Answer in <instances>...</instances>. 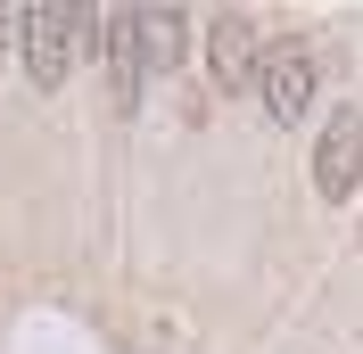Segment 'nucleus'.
Masks as SVG:
<instances>
[{"label":"nucleus","mask_w":363,"mask_h":354,"mask_svg":"<svg viewBox=\"0 0 363 354\" xmlns=\"http://www.w3.org/2000/svg\"><path fill=\"white\" fill-rule=\"evenodd\" d=\"M182 8H140V50H149V67H174L182 58V42H190V33H182Z\"/></svg>","instance_id":"obj_6"},{"label":"nucleus","mask_w":363,"mask_h":354,"mask_svg":"<svg viewBox=\"0 0 363 354\" xmlns=\"http://www.w3.org/2000/svg\"><path fill=\"white\" fill-rule=\"evenodd\" d=\"M99 8H74V0H42V8H17V33H25V74H33V91H58L74 74V58H83L91 42H99Z\"/></svg>","instance_id":"obj_1"},{"label":"nucleus","mask_w":363,"mask_h":354,"mask_svg":"<svg viewBox=\"0 0 363 354\" xmlns=\"http://www.w3.org/2000/svg\"><path fill=\"white\" fill-rule=\"evenodd\" d=\"M314 50L306 42H272L264 50V74H256V99H264V115L272 124H297V115L314 108Z\"/></svg>","instance_id":"obj_2"},{"label":"nucleus","mask_w":363,"mask_h":354,"mask_svg":"<svg viewBox=\"0 0 363 354\" xmlns=\"http://www.w3.org/2000/svg\"><path fill=\"white\" fill-rule=\"evenodd\" d=\"M99 50H108V74H116V108L133 115L140 108V83H149V50H140V8H116L99 25Z\"/></svg>","instance_id":"obj_5"},{"label":"nucleus","mask_w":363,"mask_h":354,"mask_svg":"<svg viewBox=\"0 0 363 354\" xmlns=\"http://www.w3.org/2000/svg\"><path fill=\"white\" fill-rule=\"evenodd\" d=\"M206 74H215V91H256V74H264V42H256V17L223 8V17L206 25Z\"/></svg>","instance_id":"obj_3"},{"label":"nucleus","mask_w":363,"mask_h":354,"mask_svg":"<svg viewBox=\"0 0 363 354\" xmlns=\"http://www.w3.org/2000/svg\"><path fill=\"white\" fill-rule=\"evenodd\" d=\"M355 181H363V108H339L330 132H322V149H314V190L339 206Z\"/></svg>","instance_id":"obj_4"}]
</instances>
